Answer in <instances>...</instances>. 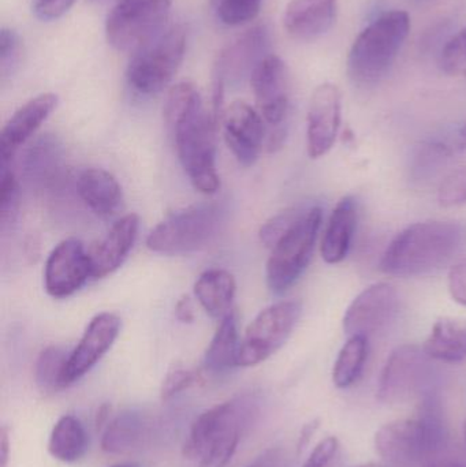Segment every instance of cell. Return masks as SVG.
I'll return each mask as SVG.
<instances>
[{
  "label": "cell",
  "instance_id": "7dc6e473",
  "mask_svg": "<svg viewBox=\"0 0 466 467\" xmlns=\"http://www.w3.org/2000/svg\"><path fill=\"white\" fill-rule=\"evenodd\" d=\"M109 408L107 405L101 406L98 413V427H101L109 420Z\"/></svg>",
  "mask_w": 466,
  "mask_h": 467
},
{
  "label": "cell",
  "instance_id": "74e56055",
  "mask_svg": "<svg viewBox=\"0 0 466 467\" xmlns=\"http://www.w3.org/2000/svg\"><path fill=\"white\" fill-rule=\"evenodd\" d=\"M438 202L443 207L466 204V166L449 174L440 183Z\"/></svg>",
  "mask_w": 466,
  "mask_h": 467
},
{
  "label": "cell",
  "instance_id": "ffe728a7",
  "mask_svg": "<svg viewBox=\"0 0 466 467\" xmlns=\"http://www.w3.org/2000/svg\"><path fill=\"white\" fill-rule=\"evenodd\" d=\"M140 218L128 213L112 224L109 232L89 252L93 279H103L122 266L139 236Z\"/></svg>",
  "mask_w": 466,
  "mask_h": 467
},
{
  "label": "cell",
  "instance_id": "8fae6325",
  "mask_svg": "<svg viewBox=\"0 0 466 467\" xmlns=\"http://www.w3.org/2000/svg\"><path fill=\"white\" fill-rule=\"evenodd\" d=\"M429 356L415 345L397 348L386 362L378 386L380 402L402 403L421 391L430 375Z\"/></svg>",
  "mask_w": 466,
  "mask_h": 467
},
{
  "label": "cell",
  "instance_id": "f907efd6",
  "mask_svg": "<svg viewBox=\"0 0 466 467\" xmlns=\"http://www.w3.org/2000/svg\"><path fill=\"white\" fill-rule=\"evenodd\" d=\"M90 2L103 3V2H109V0H90Z\"/></svg>",
  "mask_w": 466,
  "mask_h": 467
},
{
  "label": "cell",
  "instance_id": "f35d334b",
  "mask_svg": "<svg viewBox=\"0 0 466 467\" xmlns=\"http://www.w3.org/2000/svg\"><path fill=\"white\" fill-rule=\"evenodd\" d=\"M199 375L189 368L177 365L170 369L161 384V397L163 400H170L177 395L182 394L196 383Z\"/></svg>",
  "mask_w": 466,
  "mask_h": 467
},
{
  "label": "cell",
  "instance_id": "9c48e42d",
  "mask_svg": "<svg viewBox=\"0 0 466 467\" xmlns=\"http://www.w3.org/2000/svg\"><path fill=\"white\" fill-rule=\"evenodd\" d=\"M171 5L172 0H117L106 21L109 46L136 54L163 32Z\"/></svg>",
  "mask_w": 466,
  "mask_h": 467
},
{
  "label": "cell",
  "instance_id": "f546056e",
  "mask_svg": "<svg viewBox=\"0 0 466 467\" xmlns=\"http://www.w3.org/2000/svg\"><path fill=\"white\" fill-rule=\"evenodd\" d=\"M62 145L51 134L35 142L25 156V171L29 180L37 183L52 182L59 172Z\"/></svg>",
  "mask_w": 466,
  "mask_h": 467
},
{
  "label": "cell",
  "instance_id": "484cf974",
  "mask_svg": "<svg viewBox=\"0 0 466 467\" xmlns=\"http://www.w3.org/2000/svg\"><path fill=\"white\" fill-rule=\"evenodd\" d=\"M237 283L226 269H207L194 283V296L202 309L216 320L233 313Z\"/></svg>",
  "mask_w": 466,
  "mask_h": 467
},
{
  "label": "cell",
  "instance_id": "e575fe53",
  "mask_svg": "<svg viewBox=\"0 0 466 467\" xmlns=\"http://www.w3.org/2000/svg\"><path fill=\"white\" fill-rule=\"evenodd\" d=\"M306 207L289 208V210L282 211V213H276L273 218L268 219L262 229H260L259 236L262 244L265 247L273 249L275 246L276 242L282 238L290 227L298 221L301 215H303L304 210Z\"/></svg>",
  "mask_w": 466,
  "mask_h": 467
},
{
  "label": "cell",
  "instance_id": "5bb4252c",
  "mask_svg": "<svg viewBox=\"0 0 466 467\" xmlns=\"http://www.w3.org/2000/svg\"><path fill=\"white\" fill-rule=\"evenodd\" d=\"M251 85L264 122L276 130L284 129L290 109V79L286 63L276 55H268L252 73Z\"/></svg>",
  "mask_w": 466,
  "mask_h": 467
},
{
  "label": "cell",
  "instance_id": "9a60e30c",
  "mask_svg": "<svg viewBox=\"0 0 466 467\" xmlns=\"http://www.w3.org/2000/svg\"><path fill=\"white\" fill-rule=\"evenodd\" d=\"M120 328L122 320L115 313H98L89 321L81 339L68 357L63 376L65 387L84 378L98 364L111 350L115 340L119 337Z\"/></svg>",
  "mask_w": 466,
  "mask_h": 467
},
{
  "label": "cell",
  "instance_id": "7bdbcfd3",
  "mask_svg": "<svg viewBox=\"0 0 466 467\" xmlns=\"http://www.w3.org/2000/svg\"><path fill=\"white\" fill-rule=\"evenodd\" d=\"M246 467H290V457L282 447H271Z\"/></svg>",
  "mask_w": 466,
  "mask_h": 467
},
{
  "label": "cell",
  "instance_id": "ee69618b",
  "mask_svg": "<svg viewBox=\"0 0 466 467\" xmlns=\"http://www.w3.org/2000/svg\"><path fill=\"white\" fill-rule=\"evenodd\" d=\"M175 317L183 324H192L194 321L193 302L188 296H181L175 304Z\"/></svg>",
  "mask_w": 466,
  "mask_h": 467
},
{
  "label": "cell",
  "instance_id": "5b68a950",
  "mask_svg": "<svg viewBox=\"0 0 466 467\" xmlns=\"http://www.w3.org/2000/svg\"><path fill=\"white\" fill-rule=\"evenodd\" d=\"M407 11L393 10L378 16L356 38L347 57V74L358 87L379 84L396 63L410 33Z\"/></svg>",
  "mask_w": 466,
  "mask_h": 467
},
{
  "label": "cell",
  "instance_id": "6da1fadb",
  "mask_svg": "<svg viewBox=\"0 0 466 467\" xmlns=\"http://www.w3.org/2000/svg\"><path fill=\"white\" fill-rule=\"evenodd\" d=\"M163 114L181 166L192 185L200 193L215 194L221 188L216 170L215 115L207 111L202 95L191 82H181L171 88Z\"/></svg>",
  "mask_w": 466,
  "mask_h": 467
},
{
  "label": "cell",
  "instance_id": "7a4b0ae2",
  "mask_svg": "<svg viewBox=\"0 0 466 467\" xmlns=\"http://www.w3.org/2000/svg\"><path fill=\"white\" fill-rule=\"evenodd\" d=\"M466 241V229L456 222H423L407 227L388 244L380 269L390 276H420L445 266Z\"/></svg>",
  "mask_w": 466,
  "mask_h": 467
},
{
  "label": "cell",
  "instance_id": "f1b7e54d",
  "mask_svg": "<svg viewBox=\"0 0 466 467\" xmlns=\"http://www.w3.org/2000/svg\"><path fill=\"white\" fill-rule=\"evenodd\" d=\"M88 450V435L84 425L74 416H63L52 428L48 451L60 462L73 463L81 460Z\"/></svg>",
  "mask_w": 466,
  "mask_h": 467
},
{
  "label": "cell",
  "instance_id": "83f0119b",
  "mask_svg": "<svg viewBox=\"0 0 466 467\" xmlns=\"http://www.w3.org/2000/svg\"><path fill=\"white\" fill-rule=\"evenodd\" d=\"M241 339L238 334L237 317L234 312L221 320L207 351L204 365L207 370L215 375L230 372L238 368Z\"/></svg>",
  "mask_w": 466,
  "mask_h": 467
},
{
  "label": "cell",
  "instance_id": "d6a6232c",
  "mask_svg": "<svg viewBox=\"0 0 466 467\" xmlns=\"http://www.w3.org/2000/svg\"><path fill=\"white\" fill-rule=\"evenodd\" d=\"M263 0H211L213 13L222 24L240 26L259 16Z\"/></svg>",
  "mask_w": 466,
  "mask_h": 467
},
{
  "label": "cell",
  "instance_id": "f6af8a7d",
  "mask_svg": "<svg viewBox=\"0 0 466 467\" xmlns=\"http://www.w3.org/2000/svg\"><path fill=\"white\" fill-rule=\"evenodd\" d=\"M10 446V431L7 427H3L0 431V467H7Z\"/></svg>",
  "mask_w": 466,
  "mask_h": 467
},
{
  "label": "cell",
  "instance_id": "681fc988",
  "mask_svg": "<svg viewBox=\"0 0 466 467\" xmlns=\"http://www.w3.org/2000/svg\"><path fill=\"white\" fill-rule=\"evenodd\" d=\"M357 467H385L383 465H378V463H367V465H361Z\"/></svg>",
  "mask_w": 466,
  "mask_h": 467
},
{
  "label": "cell",
  "instance_id": "7402d4cb",
  "mask_svg": "<svg viewBox=\"0 0 466 467\" xmlns=\"http://www.w3.org/2000/svg\"><path fill=\"white\" fill-rule=\"evenodd\" d=\"M466 152V119L424 140L413 153L412 175L416 180L434 175L443 164Z\"/></svg>",
  "mask_w": 466,
  "mask_h": 467
},
{
  "label": "cell",
  "instance_id": "8992f818",
  "mask_svg": "<svg viewBox=\"0 0 466 467\" xmlns=\"http://www.w3.org/2000/svg\"><path fill=\"white\" fill-rule=\"evenodd\" d=\"M322 219V208L317 205L306 207L289 232L271 249L265 266V280L268 288L276 296L292 288L308 268Z\"/></svg>",
  "mask_w": 466,
  "mask_h": 467
},
{
  "label": "cell",
  "instance_id": "3957f363",
  "mask_svg": "<svg viewBox=\"0 0 466 467\" xmlns=\"http://www.w3.org/2000/svg\"><path fill=\"white\" fill-rule=\"evenodd\" d=\"M257 416V400L243 395L208 409L197 417L183 444V457L197 467H224L243 432Z\"/></svg>",
  "mask_w": 466,
  "mask_h": 467
},
{
  "label": "cell",
  "instance_id": "30bf717a",
  "mask_svg": "<svg viewBox=\"0 0 466 467\" xmlns=\"http://www.w3.org/2000/svg\"><path fill=\"white\" fill-rule=\"evenodd\" d=\"M301 313L298 301H279L262 310L241 339L238 368L256 367L274 356L289 339Z\"/></svg>",
  "mask_w": 466,
  "mask_h": 467
},
{
  "label": "cell",
  "instance_id": "cb8c5ba5",
  "mask_svg": "<svg viewBox=\"0 0 466 467\" xmlns=\"http://www.w3.org/2000/svg\"><path fill=\"white\" fill-rule=\"evenodd\" d=\"M77 193L98 218L109 219L123 205V192L111 172L103 169H87L77 180Z\"/></svg>",
  "mask_w": 466,
  "mask_h": 467
},
{
  "label": "cell",
  "instance_id": "d4e9b609",
  "mask_svg": "<svg viewBox=\"0 0 466 467\" xmlns=\"http://www.w3.org/2000/svg\"><path fill=\"white\" fill-rule=\"evenodd\" d=\"M357 226V202L347 196L339 200L334 208L322 241V257L327 264H338L345 260Z\"/></svg>",
  "mask_w": 466,
  "mask_h": 467
},
{
  "label": "cell",
  "instance_id": "836d02e7",
  "mask_svg": "<svg viewBox=\"0 0 466 467\" xmlns=\"http://www.w3.org/2000/svg\"><path fill=\"white\" fill-rule=\"evenodd\" d=\"M19 215V183L16 174L7 167H2L0 182V223L2 232L11 229Z\"/></svg>",
  "mask_w": 466,
  "mask_h": 467
},
{
  "label": "cell",
  "instance_id": "d590c367",
  "mask_svg": "<svg viewBox=\"0 0 466 467\" xmlns=\"http://www.w3.org/2000/svg\"><path fill=\"white\" fill-rule=\"evenodd\" d=\"M22 57L21 38L14 30L3 27L0 32V74L5 79L18 67Z\"/></svg>",
  "mask_w": 466,
  "mask_h": 467
},
{
  "label": "cell",
  "instance_id": "44dd1931",
  "mask_svg": "<svg viewBox=\"0 0 466 467\" xmlns=\"http://www.w3.org/2000/svg\"><path fill=\"white\" fill-rule=\"evenodd\" d=\"M338 0H290L284 26L295 40L312 41L330 32L336 24Z\"/></svg>",
  "mask_w": 466,
  "mask_h": 467
},
{
  "label": "cell",
  "instance_id": "2e32d148",
  "mask_svg": "<svg viewBox=\"0 0 466 467\" xmlns=\"http://www.w3.org/2000/svg\"><path fill=\"white\" fill-rule=\"evenodd\" d=\"M342 117V95L337 85L326 82L314 90L306 117V150L319 159L333 150Z\"/></svg>",
  "mask_w": 466,
  "mask_h": 467
},
{
  "label": "cell",
  "instance_id": "4fadbf2b",
  "mask_svg": "<svg viewBox=\"0 0 466 467\" xmlns=\"http://www.w3.org/2000/svg\"><path fill=\"white\" fill-rule=\"evenodd\" d=\"M399 296L388 283H375L361 291L347 309L344 331L347 337H368L388 326L399 312Z\"/></svg>",
  "mask_w": 466,
  "mask_h": 467
},
{
  "label": "cell",
  "instance_id": "1f68e13d",
  "mask_svg": "<svg viewBox=\"0 0 466 467\" xmlns=\"http://www.w3.org/2000/svg\"><path fill=\"white\" fill-rule=\"evenodd\" d=\"M71 351L62 346H49L38 356L35 368V379L43 392H55L65 389L63 376Z\"/></svg>",
  "mask_w": 466,
  "mask_h": 467
},
{
  "label": "cell",
  "instance_id": "ba28073f",
  "mask_svg": "<svg viewBox=\"0 0 466 467\" xmlns=\"http://www.w3.org/2000/svg\"><path fill=\"white\" fill-rule=\"evenodd\" d=\"M186 51V30L174 25L156 36L133 54L126 71L129 85L140 95L161 92L182 65Z\"/></svg>",
  "mask_w": 466,
  "mask_h": 467
},
{
  "label": "cell",
  "instance_id": "4316f807",
  "mask_svg": "<svg viewBox=\"0 0 466 467\" xmlns=\"http://www.w3.org/2000/svg\"><path fill=\"white\" fill-rule=\"evenodd\" d=\"M423 350L431 359L460 364L466 361V320L440 318L432 327Z\"/></svg>",
  "mask_w": 466,
  "mask_h": 467
},
{
  "label": "cell",
  "instance_id": "b9f144b4",
  "mask_svg": "<svg viewBox=\"0 0 466 467\" xmlns=\"http://www.w3.org/2000/svg\"><path fill=\"white\" fill-rule=\"evenodd\" d=\"M448 285L451 298L466 306V258L451 266L449 271Z\"/></svg>",
  "mask_w": 466,
  "mask_h": 467
},
{
  "label": "cell",
  "instance_id": "bcb514c9",
  "mask_svg": "<svg viewBox=\"0 0 466 467\" xmlns=\"http://www.w3.org/2000/svg\"><path fill=\"white\" fill-rule=\"evenodd\" d=\"M424 467H466L464 463L454 462V461H434Z\"/></svg>",
  "mask_w": 466,
  "mask_h": 467
},
{
  "label": "cell",
  "instance_id": "d6986e66",
  "mask_svg": "<svg viewBox=\"0 0 466 467\" xmlns=\"http://www.w3.org/2000/svg\"><path fill=\"white\" fill-rule=\"evenodd\" d=\"M57 106V95L43 93L14 112L13 117L3 126L0 134L2 167H7L8 161H11L16 153L35 136L36 131L48 119Z\"/></svg>",
  "mask_w": 466,
  "mask_h": 467
},
{
  "label": "cell",
  "instance_id": "60d3db41",
  "mask_svg": "<svg viewBox=\"0 0 466 467\" xmlns=\"http://www.w3.org/2000/svg\"><path fill=\"white\" fill-rule=\"evenodd\" d=\"M76 0H32V8L40 19L51 21L65 16Z\"/></svg>",
  "mask_w": 466,
  "mask_h": 467
},
{
  "label": "cell",
  "instance_id": "277c9868",
  "mask_svg": "<svg viewBox=\"0 0 466 467\" xmlns=\"http://www.w3.org/2000/svg\"><path fill=\"white\" fill-rule=\"evenodd\" d=\"M446 438L440 400L430 394L418 416L383 425L375 435V447L385 467H424L443 449Z\"/></svg>",
  "mask_w": 466,
  "mask_h": 467
},
{
  "label": "cell",
  "instance_id": "ac0fdd59",
  "mask_svg": "<svg viewBox=\"0 0 466 467\" xmlns=\"http://www.w3.org/2000/svg\"><path fill=\"white\" fill-rule=\"evenodd\" d=\"M224 141L238 163L252 167L259 161L265 137L262 114L245 101H234L224 109Z\"/></svg>",
  "mask_w": 466,
  "mask_h": 467
},
{
  "label": "cell",
  "instance_id": "c3c4849f",
  "mask_svg": "<svg viewBox=\"0 0 466 467\" xmlns=\"http://www.w3.org/2000/svg\"><path fill=\"white\" fill-rule=\"evenodd\" d=\"M111 467H141V466H140L139 463L129 462V463H118V465H114Z\"/></svg>",
  "mask_w": 466,
  "mask_h": 467
},
{
  "label": "cell",
  "instance_id": "ab89813d",
  "mask_svg": "<svg viewBox=\"0 0 466 467\" xmlns=\"http://www.w3.org/2000/svg\"><path fill=\"white\" fill-rule=\"evenodd\" d=\"M341 455V444L338 439L326 438L320 441L303 467H336Z\"/></svg>",
  "mask_w": 466,
  "mask_h": 467
},
{
  "label": "cell",
  "instance_id": "816d5d0a",
  "mask_svg": "<svg viewBox=\"0 0 466 467\" xmlns=\"http://www.w3.org/2000/svg\"><path fill=\"white\" fill-rule=\"evenodd\" d=\"M464 438H465V441H466V420L464 422Z\"/></svg>",
  "mask_w": 466,
  "mask_h": 467
},
{
  "label": "cell",
  "instance_id": "52a82bcc",
  "mask_svg": "<svg viewBox=\"0 0 466 467\" xmlns=\"http://www.w3.org/2000/svg\"><path fill=\"white\" fill-rule=\"evenodd\" d=\"M223 211L216 202L191 205L167 216L147 238V247L166 255L188 254L207 246L218 233Z\"/></svg>",
  "mask_w": 466,
  "mask_h": 467
},
{
  "label": "cell",
  "instance_id": "603a6c76",
  "mask_svg": "<svg viewBox=\"0 0 466 467\" xmlns=\"http://www.w3.org/2000/svg\"><path fill=\"white\" fill-rule=\"evenodd\" d=\"M153 422L150 414L137 409L122 411L107 424L101 438V449L111 455H123L144 446L150 436Z\"/></svg>",
  "mask_w": 466,
  "mask_h": 467
},
{
  "label": "cell",
  "instance_id": "7c38bea8",
  "mask_svg": "<svg viewBox=\"0 0 466 467\" xmlns=\"http://www.w3.org/2000/svg\"><path fill=\"white\" fill-rule=\"evenodd\" d=\"M89 277H92L90 255L79 239H63L49 253L44 266V287L52 298L74 296Z\"/></svg>",
  "mask_w": 466,
  "mask_h": 467
},
{
  "label": "cell",
  "instance_id": "e0dca14e",
  "mask_svg": "<svg viewBox=\"0 0 466 467\" xmlns=\"http://www.w3.org/2000/svg\"><path fill=\"white\" fill-rule=\"evenodd\" d=\"M270 30L264 25H257L238 36L218 57L215 65L213 85L224 88L238 84L245 77H251L260 62L268 57Z\"/></svg>",
  "mask_w": 466,
  "mask_h": 467
},
{
  "label": "cell",
  "instance_id": "8d00e7d4",
  "mask_svg": "<svg viewBox=\"0 0 466 467\" xmlns=\"http://www.w3.org/2000/svg\"><path fill=\"white\" fill-rule=\"evenodd\" d=\"M440 65L445 73L453 74L466 66V26L449 38L440 49Z\"/></svg>",
  "mask_w": 466,
  "mask_h": 467
},
{
  "label": "cell",
  "instance_id": "4dcf8cb0",
  "mask_svg": "<svg viewBox=\"0 0 466 467\" xmlns=\"http://www.w3.org/2000/svg\"><path fill=\"white\" fill-rule=\"evenodd\" d=\"M368 358V337H350L337 357L333 381L338 389H347L360 379Z\"/></svg>",
  "mask_w": 466,
  "mask_h": 467
}]
</instances>
